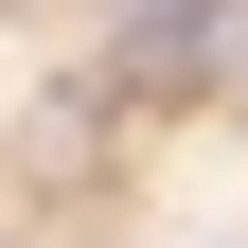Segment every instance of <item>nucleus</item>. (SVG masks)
<instances>
[{"mask_svg": "<svg viewBox=\"0 0 248 248\" xmlns=\"http://www.w3.org/2000/svg\"><path fill=\"white\" fill-rule=\"evenodd\" d=\"M213 53H231V71H248V0H142V18H124V53H107V71H124V89H195Z\"/></svg>", "mask_w": 248, "mask_h": 248, "instance_id": "f257e3e1", "label": "nucleus"}]
</instances>
